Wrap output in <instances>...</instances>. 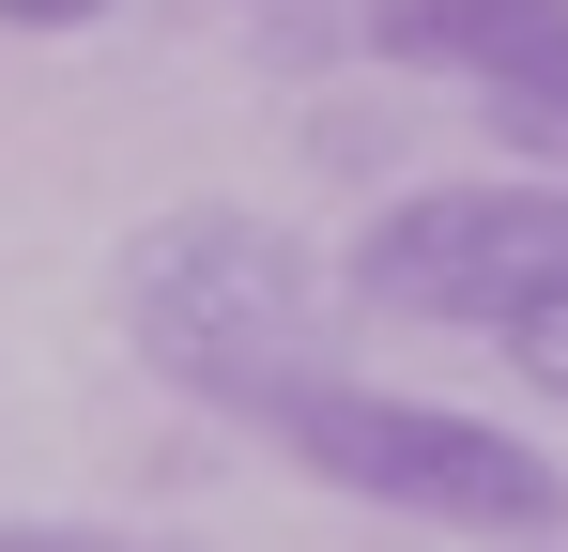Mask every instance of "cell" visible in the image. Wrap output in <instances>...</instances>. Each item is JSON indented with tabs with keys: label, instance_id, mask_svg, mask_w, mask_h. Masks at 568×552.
<instances>
[{
	"label": "cell",
	"instance_id": "obj_1",
	"mask_svg": "<svg viewBox=\"0 0 568 552\" xmlns=\"http://www.w3.org/2000/svg\"><path fill=\"white\" fill-rule=\"evenodd\" d=\"M123 338L170 368L185 399L215 415H277L292 384H323V262H307V231L277 215H246V200H185V215H154L139 246H123Z\"/></svg>",
	"mask_w": 568,
	"mask_h": 552
},
{
	"label": "cell",
	"instance_id": "obj_2",
	"mask_svg": "<svg viewBox=\"0 0 568 552\" xmlns=\"http://www.w3.org/2000/svg\"><path fill=\"white\" fill-rule=\"evenodd\" d=\"M262 430H277L307 476H338L354 507L446 522V538H507V552L568 538V476L523 446V430H491V415H446V399H399V384L323 368V384H292Z\"/></svg>",
	"mask_w": 568,
	"mask_h": 552
},
{
	"label": "cell",
	"instance_id": "obj_3",
	"mask_svg": "<svg viewBox=\"0 0 568 552\" xmlns=\"http://www.w3.org/2000/svg\"><path fill=\"white\" fill-rule=\"evenodd\" d=\"M568 292V184L554 170H476V184H415L354 231V307L384 323H523Z\"/></svg>",
	"mask_w": 568,
	"mask_h": 552
},
{
	"label": "cell",
	"instance_id": "obj_4",
	"mask_svg": "<svg viewBox=\"0 0 568 552\" xmlns=\"http://www.w3.org/2000/svg\"><path fill=\"white\" fill-rule=\"evenodd\" d=\"M354 47L399 78H476V92H554L568 78V0H369Z\"/></svg>",
	"mask_w": 568,
	"mask_h": 552
},
{
	"label": "cell",
	"instance_id": "obj_5",
	"mask_svg": "<svg viewBox=\"0 0 568 552\" xmlns=\"http://www.w3.org/2000/svg\"><path fill=\"white\" fill-rule=\"evenodd\" d=\"M491 139H507L523 170H554V184H568V78H554V92H491Z\"/></svg>",
	"mask_w": 568,
	"mask_h": 552
},
{
	"label": "cell",
	"instance_id": "obj_6",
	"mask_svg": "<svg viewBox=\"0 0 568 552\" xmlns=\"http://www.w3.org/2000/svg\"><path fill=\"white\" fill-rule=\"evenodd\" d=\"M507 368H523L538 399H568V292H554V307H523V323H507Z\"/></svg>",
	"mask_w": 568,
	"mask_h": 552
},
{
	"label": "cell",
	"instance_id": "obj_7",
	"mask_svg": "<svg viewBox=\"0 0 568 552\" xmlns=\"http://www.w3.org/2000/svg\"><path fill=\"white\" fill-rule=\"evenodd\" d=\"M0 552H154V538H108V522H0Z\"/></svg>",
	"mask_w": 568,
	"mask_h": 552
},
{
	"label": "cell",
	"instance_id": "obj_8",
	"mask_svg": "<svg viewBox=\"0 0 568 552\" xmlns=\"http://www.w3.org/2000/svg\"><path fill=\"white\" fill-rule=\"evenodd\" d=\"M108 0H0V31H93Z\"/></svg>",
	"mask_w": 568,
	"mask_h": 552
},
{
	"label": "cell",
	"instance_id": "obj_9",
	"mask_svg": "<svg viewBox=\"0 0 568 552\" xmlns=\"http://www.w3.org/2000/svg\"><path fill=\"white\" fill-rule=\"evenodd\" d=\"M538 552H554V538H538Z\"/></svg>",
	"mask_w": 568,
	"mask_h": 552
}]
</instances>
